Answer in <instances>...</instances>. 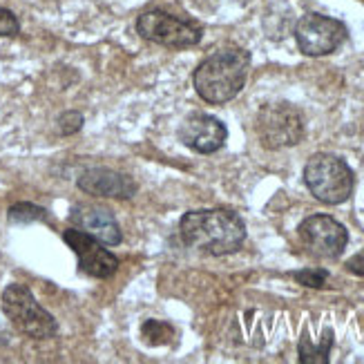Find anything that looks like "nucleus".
<instances>
[{
	"label": "nucleus",
	"instance_id": "18",
	"mask_svg": "<svg viewBox=\"0 0 364 364\" xmlns=\"http://www.w3.org/2000/svg\"><path fill=\"white\" fill-rule=\"evenodd\" d=\"M58 128L63 134H74L83 128V117L78 112H65L58 119Z\"/></svg>",
	"mask_w": 364,
	"mask_h": 364
},
{
	"label": "nucleus",
	"instance_id": "14",
	"mask_svg": "<svg viewBox=\"0 0 364 364\" xmlns=\"http://www.w3.org/2000/svg\"><path fill=\"white\" fill-rule=\"evenodd\" d=\"M141 338L150 346L170 344L172 338H175V328L161 320H146L144 326H141Z\"/></svg>",
	"mask_w": 364,
	"mask_h": 364
},
{
	"label": "nucleus",
	"instance_id": "8",
	"mask_svg": "<svg viewBox=\"0 0 364 364\" xmlns=\"http://www.w3.org/2000/svg\"><path fill=\"white\" fill-rule=\"evenodd\" d=\"M299 237L304 246L318 257H338L346 248L349 232L328 215H313L299 224Z\"/></svg>",
	"mask_w": 364,
	"mask_h": 364
},
{
	"label": "nucleus",
	"instance_id": "5",
	"mask_svg": "<svg viewBox=\"0 0 364 364\" xmlns=\"http://www.w3.org/2000/svg\"><path fill=\"white\" fill-rule=\"evenodd\" d=\"M257 134L268 150L291 148L304 136V119L289 103L264 105L257 114Z\"/></svg>",
	"mask_w": 364,
	"mask_h": 364
},
{
	"label": "nucleus",
	"instance_id": "13",
	"mask_svg": "<svg viewBox=\"0 0 364 364\" xmlns=\"http://www.w3.org/2000/svg\"><path fill=\"white\" fill-rule=\"evenodd\" d=\"M331 346H333V331L331 328L324 331V338L320 340V344H311L309 336H302V342H299V362L302 364H326Z\"/></svg>",
	"mask_w": 364,
	"mask_h": 364
},
{
	"label": "nucleus",
	"instance_id": "19",
	"mask_svg": "<svg viewBox=\"0 0 364 364\" xmlns=\"http://www.w3.org/2000/svg\"><path fill=\"white\" fill-rule=\"evenodd\" d=\"M346 268H349L351 273H355V275H362V277H364V250H362V252H358V255H353L349 262H346Z\"/></svg>",
	"mask_w": 364,
	"mask_h": 364
},
{
	"label": "nucleus",
	"instance_id": "10",
	"mask_svg": "<svg viewBox=\"0 0 364 364\" xmlns=\"http://www.w3.org/2000/svg\"><path fill=\"white\" fill-rule=\"evenodd\" d=\"M226 136H228L226 125L208 114H193L190 119H186V123L179 130V139L183 144L201 154L221 150L226 144Z\"/></svg>",
	"mask_w": 364,
	"mask_h": 364
},
{
	"label": "nucleus",
	"instance_id": "2",
	"mask_svg": "<svg viewBox=\"0 0 364 364\" xmlns=\"http://www.w3.org/2000/svg\"><path fill=\"white\" fill-rule=\"evenodd\" d=\"M250 68V54L244 50H221L205 58L195 70V90L208 103L232 101L242 92Z\"/></svg>",
	"mask_w": 364,
	"mask_h": 364
},
{
	"label": "nucleus",
	"instance_id": "11",
	"mask_svg": "<svg viewBox=\"0 0 364 364\" xmlns=\"http://www.w3.org/2000/svg\"><path fill=\"white\" fill-rule=\"evenodd\" d=\"M76 183L83 193L97 197L130 199L136 193V183L128 175H121V172H114L109 168H90L78 177Z\"/></svg>",
	"mask_w": 364,
	"mask_h": 364
},
{
	"label": "nucleus",
	"instance_id": "6",
	"mask_svg": "<svg viewBox=\"0 0 364 364\" xmlns=\"http://www.w3.org/2000/svg\"><path fill=\"white\" fill-rule=\"evenodd\" d=\"M346 25L322 14H306L295 27L297 47L306 56H326L346 41Z\"/></svg>",
	"mask_w": 364,
	"mask_h": 364
},
{
	"label": "nucleus",
	"instance_id": "12",
	"mask_svg": "<svg viewBox=\"0 0 364 364\" xmlns=\"http://www.w3.org/2000/svg\"><path fill=\"white\" fill-rule=\"evenodd\" d=\"M70 219H72V224H76L83 232L92 235L94 240H99L105 246H119L123 240L114 215L105 208H97V205H76Z\"/></svg>",
	"mask_w": 364,
	"mask_h": 364
},
{
	"label": "nucleus",
	"instance_id": "1",
	"mask_svg": "<svg viewBox=\"0 0 364 364\" xmlns=\"http://www.w3.org/2000/svg\"><path fill=\"white\" fill-rule=\"evenodd\" d=\"M179 228L188 246L210 252V255H228V252L240 250L246 240V226L242 217L221 208L186 213Z\"/></svg>",
	"mask_w": 364,
	"mask_h": 364
},
{
	"label": "nucleus",
	"instance_id": "7",
	"mask_svg": "<svg viewBox=\"0 0 364 364\" xmlns=\"http://www.w3.org/2000/svg\"><path fill=\"white\" fill-rule=\"evenodd\" d=\"M136 31L146 41L166 47H193L201 41V27L166 11H148L136 21Z\"/></svg>",
	"mask_w": 364,
	"mask_h": 364
},
{
	"label": "nucleus",
	"instance_id": "17",
	"mask_svg": "<svg viewBox=\"0 0 364 364\" xmlns=\"http://www.w3.org/2000/svg\"><path fill=\"white\" fill-rule=\"evenodd\" d=\"M21 31L18 18L9 11L0 7V36H16Z\"/></svg>",
	"mask_w": 364,
	"mask_h": 364
},
{
	"label": "nucleus",
	"instance_id": "9",
	"mask_svg": "<svg viewBox=\"0 0 364 364\" xmlns=\"http://www.w3.org/2000/svg\"><path fill=\"white\" fill-rule=\"evenodd\" d=\"M63 240H65V244L76 252L78 268H81L85 275L105 279V277H112L117 273L119 259L109 250H105L101 246V242L94 240L92 235L72 228V230L63 232Z\"/></svg>",
	"mask_w": 364,
	"mask_h": 364
},
{
	"label": "nucleus",
	"instance_id": "20",
	"mask_svg": "<svg viewBox=\"0 0 364 364\" xmlns=\"http://www.w3.org/2000/svg\"><path fill=\"white\" fill-rule=\"evenodd\" d=\"M7 342V336L3 333V328H0V344H5Z\"/></svg>",
	"mask_w": 364,
	"mask_h": 364
},
{
	"label": "nucleus",
	"instance_id": "16",
	"mask_svg": "<svg viewBox=\"0 0 364 364\" xmlns=\"http://www.w3.org/2000/svg\"><path fill=\"white\" fill-rule=\"evenodd\" d=\"M293 277L309 289H322L328 279V273L322 271V268H306V271H297Z\"/></svg>",
	"mask_w": 364,
	"mask_h": 364
},
{
	"label": "nucleus",
	"instance_id": "4",
	"mask_svg": "<svg viewBox=\"0 0 364 364\" xmlns=\"http://www.w3.org/2000/svg\"><path fill=\"white\" fill-rule=\"evenodd\" d=\"M3 311L21 333L34 340H47L58 333L56 320L36 302V297L23 284H9L5 289Z\"/></svg>",
	"mask_w": 364,
	"mask_h": 364
},
{
	"label": "nucleus",
	"instance_id": "3",
	"mask_svg": "<svg viewBox=\"0 0 364 364\" xmlns=\"http://www.w3.org/2000/svg\"><path fill=\"white\" fill-rule=\"evenodd\" d=\"M304 183L322 203L336 205L351 197L353 172L336 154H315L304 168Z\"/></svg>",
	"mask_w": 364,
	"mask_h": 364
},
{
	"label": "nucleus",
	"instance_id": "15",
	"mask_svg": "<svg viewBox=\"0 0 364 364\" xmlns=\"http://www.w3.org/2000/svg\"><path fill=\"white\" fill-rule=\"evenodd\" d=\"M47 213L34 203H16L9 208V221L16 224H29V221H45Z\"/></svg>",
	"mask_w": 364,
	"mask_h": 364
}]
</instances>
